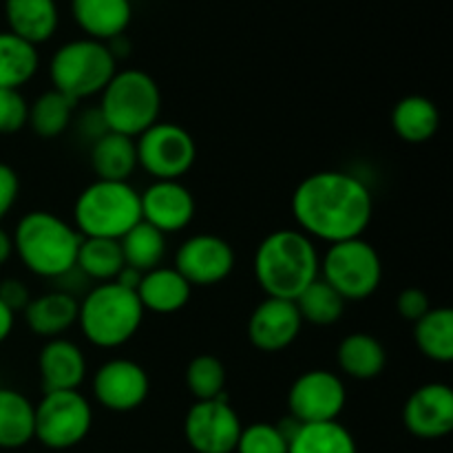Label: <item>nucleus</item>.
Segmentation results:
<instances>
[{
	"label": "nucleus",
	"instance_id": "obj_35",
	"mask_svg": "<svg viewBox=\"0 0 453 453\" xmlns=\"http://www.w3.org/2000/svg\"><path fill=\"white\" fill-rule=\"evenodd\" d=\"M237 453H288V438L273 423H255L242 429Z\"/></svg>",
	"mask_w": 453,
	"mask_h": 453
},
{
	"label": "nucleus",
	"instance_id": "obj_23",
	"mask_svg": "<svg viewBox=\"0 0 453 453\" xmlns=\"http://www.w3.org/2000/svg\"><path fill=\"white\" fill-rule=\"evenodd\" d=\"M336 363H339V370L349 379L372 380L383 374L388 365V352L374 334L354 332L339 343Z\"/></svg>",
	"mask_w": 453,
	"mask_h": 453
},
{
	"label": "nucleus",
	"instance_id": "obj_6",
	"mask_svg": "<svg viewBox=\"0 0 453 453\" xmlns=\"http://www.w3.org/2000/svg\"><path fill=\"white\" fill-rule=\"evenodd\" d=\"M140 221V193L131 181L96 180L73 203V228L80 237L119 242Z\"/></svg>",
	"mask_w": 453,
	"mask_h": 453
},
{
	"label": "nucleus",
	"instance_id": "obj_24",
	"mask_svg": "<svg viewBox=\"0 0 453 453\" xmlns=\"http://www.w3.org/2000/svg\"><path fill=\"white\" fill-rule=\"evenodd\" d=\"M91 168L97 180L128 181L137 168L135 140L106 131L91 146Z\"/></svg>",
	"mask_w": 453,
	"mask_h": 453
},
{
	"label": "nucleus",
	"instance_id": "obj_39",
	"mask_svg": "<svg viewBox=\"0 0 453 453\" xmlns=\"http://www.w3.org/2000/svg\"><path fill=\"white\" fill-rule=\"evenodd\" d=\"M0 301H3L13 314L25 312V308L31 301L29 288H27L20 279H4V281L0 283Z\"/></svg>",
	"mask_w": 453,
	"mask_h": 453
},
{
	"label": "nucleus",
	"instance_id": "obj_32",
	"mask_svg": "<svg viewBox=\"0 0 453 453\" xmlns=\"http://www.w3.org/2000/svg\"><path fill=\"white\" fill-rule=\"evenodd\" d=\"M75 104H78V102L62 96L56 88L44 91L42 96L35 97L34 104L29 106V119H27V124L34 128V133L38 137L51 140V137L62 135V133L71 127Z\"/></svg>",
	"mask_w": 453,
	"mask_h": 453
},
{
	"label": "nucleus",
	"instance_id": "obj_7",
	"mask_svg": "<svg viewBox=\"0 0 453 453\" xmlns=\"http://www.w3.org/2000/svg\"><path fill=\"white\" fill-rule=\"evenodd\" d=\"M115 71H118V60L106 42L91 38L62 44L49 62L53 88L73 102L100 96Z\"/></svg>",
	"mask_w": 453,
	"mask_h": 453
},
{
	"label": "nucleus",
	"instance_id": "obj_26",
	"mask_svg": "<svg viewBox=\"0 0 453 453\" xmlns=\"http://www.w3.org/2000/svg\"><path fill=\"white\" fill-rule=\"evenodd\" d=\"M38 47L18 38L12 31H0V88L25 87L38 73Z\"/></svg>",
	"mask_w": 453,
	"mask_h": 453
},
{
	"label": "nucleus",
	"instance_id": "obj_41",
	"mask_svg": "<svg viewBox=\"0 0 453 453\" xmlns=\"http://www.w3.org/2000/svg\"><path fill=\"white\" fill-rule=\"evenodd\" d=\"M13 255V242L12 234L4 228H0V265H4L9 261V257Z\"/></svg>",
	"mask_w": 453,
	"mask_h": 453
},
{
	"label": "nucleus",
	"instance_id": "obj_30",
	"mask_svg": "<svg viewBox=\"0 0 453 453\" xmlns=\"http://www.w3.org/2000/svg\"><path fill=\"white\" fill-rule=\"evenodd\" d=\"M414 341L420 354L434 363L453 361V312L449 308H432L414 323Z\"/></svg>",
	"mask_w": 453,
	"mask_h": 453
},
{
	"label": "nucleus",
	"instance_id": "obj_16",
	"mask_svg": "<svg viewBox=\"0 0 453 453\" xmlns=\"http://www.w3.org/2000/svg\"><path fill=\"white\" fill-rule=\"evenodd\" d=\"M301 327L303 321L295 301L265 296L248 319V339L259 352L277 354L295 343Z\"/></svg>",
	"mask_w": 453,
	"mask_h": 453
},
{
	"label": "nucleus",
	"instance_id": "obj_8",
	"mask_svg": "<svg viewBox=\"0 0 453 453\" xmlns=\"http://www.w3.org/2000/svg\"><path fill=\"white\" fill-rule=\"evenodd\" d=\"M319 277L345 301H365L383 281L379 250L363 237L332 243L319 264Z\"/></svg>",
	"mask_w": 453,
	"mask_h": 453
},
{
	"label": "nucleus",
	"instance_id": "obj_2",
	"mask_svg": "<svg viewBox=\"0 0 453 453\" xmlns=\"http://www.w3.org/2000/svg\"><path fill=\"white\" fill-rule=\"evenodd\" d=\"M319 264L321 257L308 234L299 228H281L257 246L252 270L265 296L295 301L319 279Z\"/></svg>",
	"mask_w": 453,
	"mask_h": 453
},
{
	"label": "nucleus",
	"instance_id": "obj_19",
	"mask_svg": "<svg viewBox=\"0 0 453 453\" xmlns=\"http://www.w3.org/2000/svg\"><path fill=\"white\" fill-rule=\"evenodd\" d=\"M71 13L87 38L109 42L128 29L133 7L131 0H71Z\"/></svg>",
	"mask_w": 453,
	"mask_h": 453
},
{
	"label": "nucleus",
	"instance_id": "obj_10",
	"mask_svg": "<svg viewBox=\"0 0 453 453\" xmlns=\"http://www.w3.org/2000/svg\"><path fill=\"white\" fill-rule=\"evenodd\" d=\"M137 166L153 180H177L193 168L197 144L184 127L175 122H155L135 137Z\"/></svg>",
	"mask_w": 453,
	"mask_h": 453
},
{
	"label": "nucleus",
	"instance_id": "obj_21",
	"mask_svg": "<svg viewBox=\"0 0 453 453\" xmlns=\"http://www.w3.org/2000/svg\"><path fill=\"white\" fill-rule=\"evenodd\" d=\"M190 292V283L175 268L159 265L142 274L135 295L144 312L150 310L155 314H175L188 305Z\"/></svg>",
	"mask_w": 453,
	"mask_h": 453
},
{
	"label": "nucleus",
	"instance_id": "obj_5",
	"mask_svg": "<svg viewBox=\"0 0 453 453\" xmlns=\"http://www.w3.org/2000/svg\"><path fill=\"white\" fill-rule=\"evenodd\" d=\"M100 111L106 131L135 140L137 135L159 122L162 91L153 75L142 69L115 71L100 93Z\"/></svg>",
	"mask_w": 453,
	"mask_h": 453
},
{
	"label": "nucleus",
	"instance_id": "obj_40",
	"mask_svg": "<svg viewBox=\"0 0 453 453\" xmlns=\"http://www.w3.org/2000/svg\"><path fill=\"white\" fill-rule=\"evenodd\" d=\"M13 323H16V314L0 301V343H4L9 339V334L13 330Z\"/></svg>",
	"mask_w": 453,
	"mask_h": 453
},
{
	"label": "nucleus",
	"instance_id": "obj_29",
	"mask_svg": "<svg viewBox=\"0 0 453 453\" xmlns=\"http://www.w3.org/2000/svg\"><path fill=\"white\" fill-rule=\"evenodd\" d=\"M119 248H122L124 265L144 274L159 268L166 259V234L146 221H140L119 239Z\"/></svg>",
	"mask_w": 453,
	"mask_h": 453
},
{
	"label": "nucleus",
	"instance_id": "obj_31",
	"mask_svg": "<svg viewBox=\"0 0 453 453\" xmlns=\"http://www.w3.org/2000/svg\"><path fill=\"white\" fill-rule=\"evenodd\" d=\"M288 453H357V442L339 420L312 423L301 425L288 442Z\"/></svg>",
	"mask_w": 453,
	"mask_h": 453
},
{
	"label": "nucleus",
	"instance_id": "obj_34",
	"mask_svg": "<svg viewBox=\"0 0 453 453\" xmlns=\"http://www.w3.org/2000/svg\"><path fill=\"white\" fill-rule=\"evenodd\" d=\"M226 365L212 354H199L186 367V388L197 401L224 398Z\"/></svg>",
	"mask_w": 453,
	"mask_h": 453
},
{
	"label": "nucleus",
	"instance_id": "obj_25",
	"mask_svg": "<svg viewBox=\"0 0 453 453\" xmlns=\"http://www.w3.org/2000/svg\"><path fill=\"white\" fill-rule=\"evenodd\" d=\"M392 128L407 144H423L441 128V111L429 97L407 96L394 104Z\"/></svg>",
	"mask_w": 453,
	"mask_h": 453
},
{
	"label": "nucleus",
	"instance_id": "obj_33",
	"mask_svg": "<svg viewBox=\"0 0 453 453\" xmlns=\"http://www.w3.org/2000/svg\"><path fill=\"white\" fill-rule=\"evenodd\" d=\"M296 310L301 314V321L312 323V326H334L341 321L348 301L339 295L332 286H327L321 277L310 283L303 292L295 299Z\"/></svg>",
	"mask_w": 453,
	"mask_h": 453
},
{
	"label": "nucleus",
	"instance_id": "obj_3",
	"mask_svg": "<svg viewBox=\"0 0 453 453\" xmlns=\"http://www.w3.org/2000/svg\"><path fill=\"white\" fill-rule=\"evenodd\" d=\"M12 242L13 252L31 274L58 281L75 268L82 237L62 217L49 211H31L20 217Z\"/></svg>",
	"mask_w": 453,
	"mask_h": 453
},
{
	"label": "nucleus",
	"instance_id": "obj_37",
	"mask_svg": "<svg viewBox=\"0 0 453 453\" xmlns=\"http://www.w3.org/2000/svg\"><path fill=\"white\" fill-rule=\"evenodd\" d=\"M429 310H432L429 296L427 292L420 290V288H407V290H403L401 295L396 296V312L401 314L405 321H420Z\"/></svg>",
	"mask_w": 453,
	"mask_h": 453
},
{
	"label": "nucleus",
	"instance_id": "obj_36",
	"mask_svg": "<svg viewBox=\"0 0 453 453\" xmlns=\"http://www.w3.org/2000/svg\"><path fill=\"white\" fill-rule=\"evenodd\" d=\"M29 119V104L16 88H0V133L12 135L22 131Z\"/></svg>",
	"mask_w": 453,
	"mask_h": 453
},
{
	"label": "nucleus",
	"instance_id": "obj_17",
	"mask_svg": "<svg viewBox=\"0 0 453 453\" xmlns=\"http://www.w3.org/2000/svg\"><path fill=\"white\" fill-rule=\"evenodd\" d=\"M403 420L410 434L423 441H436L453 429V392L447 383H427L405 403Z\"/></svg>",
	"mask_w": 453,
	"mask_h": 453
},
{
	"label": "nucleus",
	"instance_id": "obj_12",
	"mask_svg": "<svg viewBox=\"0 0 453 453\" xmlns=\"http://www.w3.org/2000/svg\"><path fill=\"white\" fill-rule=\"evenodd\" d=\"M242 429V420L226 396L197 401L184 420L186 441L197 453H233Z\"/></svg>",
	"mask_w": 453,
	"mask_h": 453
},
{
	"label": "nucleus",
	"instance_id": "obj_15",
	"mask_svg": "<svg viewBox=\"0 0 453 453\" xmlns=\"http://www.w3.org/2000/svg\"><path fill=\"white\" fill-rule=\"evenodd\" d=\"M142 221L173 234L188 228L197 212L193 193L177 180H155L144 193H140Z\"/></svg>",
	"mask_w": 453,
	"mask_h": 453
},
{
	"label": "nucleus",
	"instance_id": "obj_38",
	"mask_svg": "<svg viewBox=\"0 0 453 453\" xmlns=\"http://www.w3.org/2000/svg\"><path fill=\"white\" fill-rule=\"evenodd\" d=\"M20 195V180L9 164L0 162V221L9 215Z\"/></svg>",
	"mask_w": 453,
	"mask_h": 453
},
{
	"label": "nucleus",
	"instance_id": "obj_11",
	"mask_svg": "<svg viewBox=\"0 0 453 453\" xmlns=\"http://www.w3.org/2000/svg\"><path fill=\"white\" fill-rule=\"evenodd\" d=\"M345 403H348L345 383L330 370L303 372L288 392V411L301 425L339 420Z\"/></svg>",
	"mask_w": 453,
	"mask_h": 453
},
{
	"label": "nucleus",
	"instance_id": "obj_18",
	"mask_svg": "<svg viewBox=\"0 0 453 453\" xmlns=\"http://www.w3.org/2000/svg\"><path fill=\"white\" fill-rule=\"evenodd\" d=\"M38 374L42 392L80 389L87 376V358L73 341L49 339L38 354Z\"/></svg>",
	"mask_w": 453,
	"mask_h": 453
},
{
	"label": "nucleus",
	"instance_id": "obj_20",
	"mask_svg": "<svg viewBox=\"0 0 453 453\" xmlns=\"http://www.w3.org/2000/svg\"><path fill=\"white\" fill-rule=\"evenodd\" d=\"M80 301L65 290H51L35 296L25 308V323L40 339H58L78 323Z\"/></svg>",
	"mask_w": 453,
	"mask_h": 453
},
{
	"label": "nucleus",
	"instance_id": "obj_4",
	"mask_svg": "<svg viewBox=\"0 0 453 453\" xmlns=\"http://www.w3.org/2000/svg\"><path fill=\"white\" fill-rule=\"evenodd\" d=\"M144 308L135 290L119 283H97L80 301L78 323L84 339L102 349L122 348L140 332Z\"/></svg>",
	"mask_w": 453,
	"mask_h": 453
},
{
	"label": "nucleus",
	"instance_id": "obj_1",
	"mask_svg": "<svg viewBox=\"0 0 453 453\" xmlns=\"http://www.w3.org/2000/svg\"><path fill=\"white\" fill-rule=\"evenodd\" d=\"M292 215L310 239L326 243L363 237L374 217L370 186L345 171H319L292 193Z\"/></svg>",
	"mask_w": 453,
	"mask_h": 453
},
{
	"label": "nucleus",
	"instance_id": "obj_9",
	"mask_svg": "<svg viewBox=\"0 0 453 453\" xmlns=\"http://www.w3.org/2000/svg\"><path fill=\"white\" fill-rule=\"evenodd\" d=\"M93 410L80 389L44 392L34 405V438L49 449H69L80 445L91 432Z\"/></svg>",
	"mask_w": 453,
	"mask_h": 453
},
{
	"label": "nucleus",
	"instance_id": "obj_13",
	"mask_svg": "<svg viewBox=\"0 0 453 453\" xmlns=\"http://www.w3.org/2000/svg\"><path fill=\"white\" fill-rule=\"evenodd\" d=\"M175 270L190 288L217 286L234 270V250L224 237L193 234L177 248Z\"/></svg>",
	"mask_w": 453,
	"mask_h": 453
},
{
	"label": "nucleus",
	"instance_id": "obj_27",
	"mask_svg": "<svg viewBox=\"0 0 453 453\" xmlns=\"http://www.w3.org/2000/svg\"><path fill=\"white\" fill-rule=\"evenodd\" d=\"M34 441V405L25 394L0 388V449H18Z\"/></svg>",
	"mask_w": 453,
	"mask_h": 453
},
{
	"label": "nucleus",
	"instance_id": "obj_22",
	"mask_svg": "<svg viewBox=\"0 0 453 453\" xmlns=\"http://www.w3.org/2000/svg\"><path fill=\"white\" fill-rule=\"evenodd\" d=\"M4 18L12 34L35 47L47 42L60 22L56 0H4Z\"/></svg>",
	"mask_w": 453,
	"mask_h": 453
},
{
	"label": "nucleus",
	"instance_id": "obj_28",
	"mask_svg": "<svg viewBox=\"0 0 453 453\" xmlns=\"http://www.w3.org/2000/svg\"><path fill=\"white\" fill-rule=\"evenodd\" d=\"M124 268V257L119 242L115 239L82 237L75 257V270L84 279L96 283L115 281L119 270Z\"/></svg>",
	"mask_w": 453,
	"mask_h": 453
},
{
	"label": "nucleus",
	"instance_id": "obj_14",
	"mask_svg": "<svg viewBox=\"0 0 453 453\" xmlns=\"http://www.w3.org/2000/svg\"><path fill=\"white\" fill-rule=\"evenodd\" d=\"M150 392V379L140 363L131 358H111L93 376V396L104 410L133 411L144 405Z\"/></svg>",
	"mask_w": 453,
	"mask_h": 453
}]
</instances>
